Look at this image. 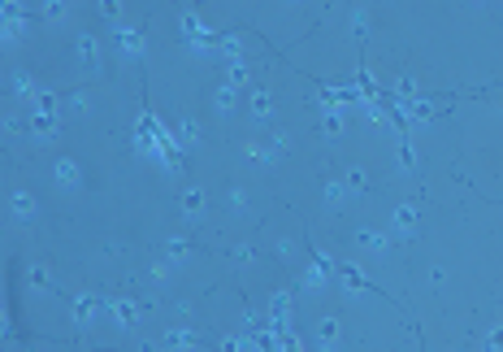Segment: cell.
I'll list each match as a JSON object with an SVG mask.
<instances>
[{"instance_id":"cell-1","label":"cell","mask_w":503,"mask_h":352,"mask_svg":"<svg viewBox=\"0 0 503 352\" xmlns=\"http://www.w3.org/2000/svg\"><path fill=\"white\" fill-rule=\"evenodd\" d=\"M27 126H31V135H39V140H52V135H57V101H52L48 91L35 101L31 122H27Z\"/></svg>"},{"instance_id":"cell-2","label":"cell","mask_w":503,"mask_h":352,"mask_svg":"<svg viewBox=\"0 0 503 352\" xmlns=\"http://www.w3.org/2000/svg\"><path fill=\"white\" fill-rule=\"evenodd\" d=\"M334 274H338V265H334V261H326V257L317 252L313 265L304 270V279H299V287H304V291H321V287H326V283L334 279Z\"/></svg>"},{"instance_id":"cell-3","label":"cell","mask_w":503,"mask_h":352,"mask_svg":"<svg viewBox=\"0 0 503 352\" xmlns=\"http://www.w3.org/2000/svg\"><path fill=\"white\" fill-rule=\"evenodd\" d=\"M187 348H200V330L191 326H174L160 335V352H187Z\"/></svg>"},{"instance_id":"cell-4","label":"cell","mask_w":503,"mask_h":352,"mask_svg":"<svg viewBox=\"0 0 503 352\" xmlns=\"http://www.w3.org/2000/svg\"><path fill=\"white\" fill-rule=\"evenodd\" d=\"M78 66L87 74H100V39L96 35H78Z\"/></svg>"},{"instance_id":"cell-5","label":"cell","mask_w":503,"mask_h":352,"mask_svg":"<svg viewBox=\"0 0 503 352\" xmlns=\"http://www.w3.org/2000/svg\"><path fill=\"white\" fill-rule=\"evenodd\" d=\"M113 44H117V57L126 61V57H139V52H144V35H139V31H126V27H117Z\"/></svg>"},{"instance_id":"cell-6","label":"cell","mask_w":503,"mask_h":352,"mask_svg":"<svg viewBox=\"0 0 503 352\" xmlns=\"http://www.w3.org/2000/svg\"><path fill=\"white\" fill-rule=\"evenodd\" d=\"M100 313H105V300H100V296H78V300H74V322H78V326L96 322Z\"/></svg>"},{"instance_id":"cell-7","label":"cell","mask_w":503,"mask_h":352,"mask_svg":"<svg viewBox=\"0 0 503 352\" xmlns=\"http://www.w3.org/2000/svg\"><path fill=\"white\" fill-rule=\"evenodd\" d=\"M391 230L404 235V240H412V235H416V209H412V205H399V209L391 213Z\"/></svg>"},{"instance_id":"cell-8","label":"cell","mask_w":503,"mask_h":352,"mask_svg":"<svg viewBox=\"0 0 503 352\" xmlns=\"http://www.w3.org/2000/svg\"><path fill=\"white\" fill-rule=\"evenodd\" d=\"M9 213L17 222H35V196L31 191H9Z\"/></svg>"},{"instance_id":"cell-9","label":"cell","mask_w":503,"mask_h":352,"mask_svg":"<svg viewBox=\"0 0 503 352\" xmlns=\"http://www.w3.org/2000/svg\"><path fill=\"white\" fill-rule=\"evenodd\" d=\"M183 218H187V222L204 218V191H200V187H187V191H183Z\"/></svg>"},{"instance_id":"cell-10","label":"cell","mask_w":503,"mask_h":352,"mask_svg":"<svg viewBox=\"0 0 503 352\" xmlns=\"http://www.w3.org/2000/svg\"><path fill=\"white\" fill-rule=\"evenodd\" d=\"M317 344H321V352H338V318H321Z\"/></svg>"},{"instance_id":"cell-11","label":"cell","mask_w":503,"mask_h":352,"mask_svg":"<svg viewBox=\"0 0 503 352\" xmlns=\"http://www.w3.org/2000/svg\"><path fill=\"white\" fill-rule=\"evenodd\" d=\"M52 179H57V187H78V161L61 156V161L52 166Z\"/></svg>"},{"instance_id":"cell-12","label":"cell","mask_w":503,"mask_h":352,"mask_svg":"<svg viewBox=\"0 0 503 352\" xmlns=\"http://www.w3.org/2000/svg\"><path fill=\"white\" fill-rule=\"evenodd\" d=\"M252 117H256V122H269V117H273V96L265 87L252 91Z\"/></svg>"},{"instance_id":"cell-13","label":"cell","mask_w":503,"mask_h":352,"mask_svg":"<svg viewBox=\"0 0 503 352\" xmlns=\"http://www.w3.org/2000/svg\"><path fill=\"white\" fill-rule=\"evenodd\" d=\"M22 31H27V17L17 13V5H5V44H13Z\"/></svg>"},{"instance_id":"cell-14","label":"cell","mask_w":503,"mask_h":352,"mask_svg":"<svg viewBox=\"0 0 503 352\" xmlns=\"http://www.w3.org/2000/svg\"><path fill=\"white\" fill-rule=\"evenodd\" d=\"M174 135H178V144H183V148H195L200 144V122H195V117H183Z\"/></svg>"},{"instance_id":"cell-15","label":"cell","mask_w":503,"mask_h":352,"mask_svg":"<svg viewBox=\"0 0 503 352\" xmlns=\"http://www.w3.org/2000/svg\"><path fill=\"white\" fill-rule=\"evenodd\" d=\"M109 313H113L122 326H130V322L139 318V305H135V300H109Z\"/></svg>"},{"instance_id":"cell-16","label":"cell","mask_w":503,"mask_h":352,"mask_svg":"<svg viewBox=\"0 0 503 352\" xmlns=\"http://www.w3.org/2000/svg\"><path fill=\"white\" fill-rule=\"evenodd\" d=\"M321 126H326V135H338L343 131V109L338 105H321Z\"/></svg>"},{"instance_id":"cell-17","label":"cell","mask_w":503,"mask_h":352,"mask_svg":"<svg viewBox=\"0 0 503 352\" xmlns=\"http://www.w3.org/2000/svg\"><path fill=\"white\" fill-rule=\"evenodd\" d=\"M356 244L365 248V252H386V244H391V240H386L382 230H360V235H356Z\"/></svg>"},{"instance_id":"cell-18","label":"cell","mask_w":503,"mask_h":352,"mask_svg":"<svg viewBox=\"0 0 503 352\" xmlns=\"http://www.w3.org/2000/svg\"><path fill=\"white\" fill-rule=\"evenodd\" d=\"M213 101H217V113H230V109H234V101H239V87H230V83H221V87H217V96H213Z\"/></svg>"},{"instance_id":"cell-19","label":"cell","mask_w":503,"mask_h":352,"mask_svg":"<svg viewBox=\"0 0 503 352\" xmlns=\"http://www.w3.org/2000/svg\"><path fill=\"white\" fill-rule=\"evenodd\" d=\"M13 91H17V96H35V101L44 96V91H35V78H31L27 70H17V74H13Z\"/></svg>"},{"instance_id":"cell-20","label":"cell","mask_w":503,"mask_h":352,"mask_svg":"<svg viewBox=\"0 0 503 352\" xmlns=\"http://www.w3.org/2000/svg\"><path fill=\"white\" fill-rule=\"evenodd\" d=\"M187 252H191V248H187L183 240H174V244L165 248V265H170V270H174V265H183V261H187Z\"/></svg>"},{"instance_id":"cell-21","label":"cell","mask_w":503,"mask_h":352,"mask_svg":"<svg viewBox=\"0 0 503 352\" xmlns=\"http://www.w3.org/2000/svg\"><path fill=\"white\" fill-rule=\"evenodd\" d=\"M395 161L404 166V170H412L416 166V156H412V144H408V135H399V148H395Z\"/></svg>"},{"instance_id":"cell-22","label":"cell","mask_w":503,"mask_h":352,"mask_svg":"<svg viewBox=\"0 0 503 352\" xmlns=\"http://www.w3.org/2000/svg\"><path fill=\"white\" fill-rule=\"evenodd\" d=\"M226 209L243 213V209H248V191H243V187H230V191H226Z\"/></svg>"},{"instance_id":"cell-23","label":"cell","mask_w":503,"mask_h":352,"mask_svg":"<svg viewBox=\"0 0 503 352\" xmlns=\"http://www.w3.org/2000/svg\"><path fill=\"white\" fill-rule=\"evenodd\" d=\"M326 200H330V205L347 200V183H343V179H330V183H326Z\"/></svg>"},{"instance_id":"cell-24","label":"cell","mask_w":503,"mask_h":352,"mask_svg":"<svg viewBox=\"0 0 503 352\" xmlns=\"http://www.w3.org/2000/svg\"><path fill=\"white\" fill-rule=\"evenodd\" d=\"M343 183H347V191H365L369 179H365V170H347V179H343Z\"/></svg>"},{"instance_id":"cell-25","label":"cell","mask_w":503,"mask_h":352,"mask_svg":"<svg viewBox=\"0 0 503 352\" xmlns=\"http://www.w3.org/2000/svg\"><path fill=\"white\" fill-rule=\"evenodd\" d=\"M31 287H35V291L48 287V270H44V265H31Z\"/></svg>"},{"instance_id":"cell-26","label":"cell","mask_w":503,"mask_h":352,"mask_svg":"<svg viewBox=\"0 0 503 352\" xmlns=\"http://www.w3.org/2000/svg\"><path fill=\"white\" fill-rule=\"evenodd\" d=\"M352 31H356V35H365V31H369V17H365V9H356V13H352Z\"/></svg>"},{"instance_id":"cell-27","label":"cell","mask_w":503,"mask_h":352,"mask_svg":"<svg viewBox=\"0 0 503 352\" xmlns=\"http://www.w3.org/2000/svg\"><path fill=\"white\" fill-rule=\"evenodd\" d=\"M44 17H52V22H61V17H66V5H48V9H44Z\"/></svg>"}]
</instances>
